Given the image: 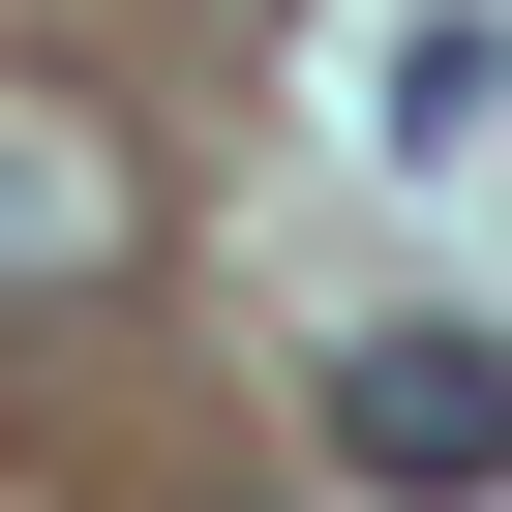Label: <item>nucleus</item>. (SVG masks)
<instances>
[{
	"instance_id": "nucleus-2",
	"label": "nucleus",
	"mask_w": 512,
	"mask_h": 512,
	"mask_svg": "<svg viewBox=\"0 0 512 512\" xmlns=\"http://www.w3.org/2000/svg\"><path fill=\"white\" fill-rule=\"evenodd\" d=\"M121 241H151L121 121L91 91H0V332H31V302H121Z\"/></svg>"
},
{
	"instance_id": "nucleus-1",
	"label": "nucleus",
	"mask_w": 512,
	"mask_h": 512,
	"mask_svg": "<svg viewBox=\"0 0 512 512\" xmlns=\"http://www.w3.org/2000/svg\"><path fill=\"white\" fill-rule=\"evenodd\" d=\"M332 482H362V512H512V332H452V302L362 332V362H332Z\"/></svg>"
},
{
	"instance_id": "nucleus-3",
	"label": "nucleus",
	"mask_w": 512,
	"mask_h": 512,
	"mask_svg": "<svg viewBox=\"0 0 512 512\" xmlns=\"http://www.w3.org/2000/svg\"><path fill=\"white\" fill-rule=\"evenodd\" d=\"M512 121V31H392V151H482Z\"/></svg>"
}]
</instances>
